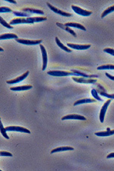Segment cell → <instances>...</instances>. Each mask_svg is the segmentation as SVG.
<instances>
[{
  "label": "cell",
  "mask_w": 114,
  "mask_h": 171,
  "mask_svg": "<svg viewBox=\"0 0 114 171\" xmlns=\"http://www.w3.org/2000/svg\"><path fill=\"white\" fill-rule=\"evenodd\" d=\"M47 19V18L44 17V16H36V17H29V18H16L9 22L11 26L13 25H17V24H33L34 22H41V21H45Z\"/></svg>",
  "instance_id": "6da1fadb"
},
{
  "label": "cell",
  "mask_w": 114,
  "mask_h": 171,
  "mask_svg": "<svg viewBox=\"0 0 114 171\" xmlns=\"http://www.w3.org/2000/svg\"><path fill=\"white\" fill-rule=\"evenodd\" d=\"M47 74L51 76L54 77H67V76H78L77 74L72 71H60V70H51L47 72Z\"/></svg>",
  "instance_id": "7a4b0ae2"
},
{
  "label": "cell",
  "mask_w": 114,
  "mask_h": 171,
  "mask_svg": "<svg viewBox=\"0 0 114 171\" xmlns=\"http://www.w3.org/2000/svg\"><path fill=\"white\" fill-rule=\"evenodd\" d=\"M72 9L77 14L81 15L83 16H90V15L92 14V11H87V10H84L82 8H79L78 6H75V5H72Z\"/></svg>",
  "instance_id": "3957f363"
},
{
  "label": "cell",
  "mask_w": 114,
  "mask_h": 171,
  "mask_svg": "<svg viewBox=\"0 0 114 171\" xmlns=\"http://www.w3.org/2000/svg\"><path fill=\"white\" fill-rule=\"evenodd\" d=\"M46 5H47V6L49 7V8H50L52 11H53V12H54V13L60 15V16H67V17H70V16H72V14L70 13H67V12H65V11H61V10L58 9V8H55L54 6H53L52 5H51L49 2H46Z\"/></svg>",
  "instance_id": "277c9868"
},
{
  "label": "cell",
  "mask_w": 114,
  "mask_h": 171,
  "mask_svg": "<svg viewBox=\"0 0 114 171\" xmlns=\"http://www.w3.org/2000/svg\"><path fill=\"white\" fill-rule=\"evenodd\" d=\"M40 49H41V53H42V58H43V67H42V70L44 71L46 70V67H47V63H48V57H47V52H46V50L44 46L42 44H40Z\"/></svg>",
  "instance_id": "5b68a950"
},
{
  "label": "cell",
  "mask_w": 114,
  "mask_h": 171,
  "mask_svg": "<svg viewBox=\"0 0 114 171\" xmlns=\"http://www.w3.org/2000/svg\"><path fill=\"white\" fill-rule=\"evenodd\" d=\"M16 41L21 44L28 45V46H34V45L41 44L42 40H23V39H16Z\"/></svg>",
  "instance_id": "8992f818"
},
{
  "label": "cell",
  "mask_w": 114,
  "mask_h": 171,
  "mask_svg": "<svg viewBox=\"0 0 114 171\" xmlns=\"http://www.w3.org/2000/svg\"><path fill=\"white\" fill-rule=\"evenodd\" d=\"M6 131H14V132H19V133H25L30 134V130L28 129L25 128V127H14V126H11V127H5Z\"/></svg>",
  "instance_id": "52a82bcc"
},
{
  "label": "cell",
  "mask_w": 114,
  "mask_h": 171,
  "mask_svg": "<svg viewBox=\"0 0 114 171\" xmlns=\"http://www.w3.org/2000/svg\"><path fill=\"white\" fill-rule=\"evenodd\" d=\"M110 102H111V100H107V101L105 103V104L102 106V108H101V109L100 115H99V118H100V121H101V123H103L104 122V120H105V114H106L107 109H108V106H109L110 103Z\"/></svg>",
  "instance_id": "ba28073f"
},
{
  "label": "cell",
  "mask_w": 114,
  "mask_h": 171,
  "mask_svg": "<svg viewBox=\"0 0 114 171\" xmlns=\"http://www.w3.org/2000/svg\"><path fill=\"white\" fill-rule=\"evenodd\" d=\"M29 75V71H25L23 75H22L21 76L17 77V78H16L15 79L11 80V81H7V83L8 84H14V83H19V82H22V81H24L25 78H27L28 75Z\"/></svg>",
  "instance_id": "9c48e42d"
},
{
  "label": "cell",
  "mask_w": 114,
  "mask_h": 171,
  "mask_svg": "<svg viewBox=\"0 0 114 171\" xmlns=\"http://www.w3.org/2000/svg\"><path fill=\"white\" fill-rule=\"evenodd\" d=\"M72 80L74 81L77 83H90V84H94L97 82L96 80L95 79H87V78H75V77H73Z\"/></svg>",
  "instance_id": "30bf717a"
},
{
  "label": "cell",
  "mask_w": 114,
  "mask_h": 171,
  "mask_svg": "<svg viewBox=\"0 0 114 171\" xmlns=\"http://www.w3.org/2000/svg\"><path fill=\"white\" fill-rule=\"evenodd\" d=\"M62 120H86L87 118H84V116L79 115H66L64 117L61 118Z\"/></svg>",
  "instance_id": "8fae6325"
},
{
  "label": "cell",
  "mask_w": 114,
  "mask_h": 171,
  "mask_svg": "<svg viewBox=\"0 0 114 171\" xmlns=\"http://www.w3.org/2000/svg\"><path fill=\"white\" fill-rule=\"evenodd\" d=\"M67 46L70 47L71 48L76 50H86L90 48V45H77V44H72V43H68Z\"/></svg>",
  "instance_id": "7c38bea8"
},
{
  "label": "cell",
  "mask_w": 114,
  "mask_h": 171,
  "mask_svg": "<svg viewBox=\"0 0 114 171\" xmlns=\"http://www.w3.org/2000/svg\"><path fill=\"white\" fill-rule=\"evenodd\" d=\"M71 71H72V72L75 73V74H77V75H78V76H81V78H87V79H92V78H98V76L97 75H87V74H85V73L82 72V71H79V70H75V69H72Z\"/></svg>",
  "instance_id": "4fadbf2b"
},
{
  "label": "cell",
  "mask_w": 114,
  "mask_h": 171,
  "mask_svg": "<svg viewBox=\"0 0 114 171\" xmlns=\"http://www.w3.org/2000/svg\"><path fill=\"white\" fill-rule=\"evenodd\" d=\"M114 134V130H111L110 128L107 129L106 131L105 132H98V133H95V135L97 136L100 137H105V136H110Z\"/></svg>",
  "instance_id": "5bb4252c"
},
{
  "label": "cell",
  "mask_w": 114,
  "mask_h": 171,
  "mask_svg": "<svg viewBox=\"0 0 114 171\" xmlns=\"http://www.w3.org/2000/svg\"><path fill=\"white\" fill-rule=\"evenodd\" d=\"M66 26H67V27H72V28H78V29H81V30H83V31H86L87 29H86V28L84 27V26H82L81 24H79L78 23V22H67V23L64 24Z\"/></svg>",
  "instance_id": "9a60e30c"
},
{
  "label": "cell",
  "mask_w": 114,
  "mask_h": 171,
  "mask_svg": "<svg viewBox=\"0 0 114 171\" xmlns=\"http://www.w3.org/2000/svg\"><path fill=\"white\" fill-rule=\"evenodd\" d=\"M21 11H24V12H26V13H28V14H41V15L44 14V12H43V11H41V10H37V9H34V8H23V9H22Z\"/></svg>",
  "instance_id": "2e32d148"
},
{
  "label": "cell",
  "mask_w": 114,
  "mask_h": 171,
  "mask_svg": "<svg viewBox=\"0 0 114 171\" xmlns=\"http://www.w3.org/2000/svg\"><path fill=\"white\" fill-rule=\"evenodd\" d=\"M56 25H57V26H58V27H60V28H63V30L67 31V32H69V33H70L71 34H72V36H75V37H76V36H77V35H76L75 32L73 30H72V29L70 28V27H67V26H66L65 25H64V24L60 23V22H57V23H56Z\"/></svg>",
  "instance_id": "e0dca14e"
},
{
  "label": "cell",
  "mask_w": 114,
  "mask_h": 171,
  "mask_svg": "<svg viewBox=\"0 0 114 171\" xmlns=\"http://www.w3.org/2000/svg\"><path fill=\"white\" fill-rule=\"evenodd\" d=\"M96 101V100L95 99H90V98H85V99H81V100H78L77 101H75L74 103V106H78L80 104H84V103H94V102Z\"/></svg>",
  "instance_id": "ac0fdd59"
},
{
  "label": "cell",
  "mask_w": 114,
  "mask_h": 171,
  "mask_svg": "<svg viewBox=\"0 0 114 171\" xmlns=\"http://www.w3.org/2000/svg\"><path fill=\"white\" fill-rule=\"evenodd\" d=\"M13 14L16 16H19V18H29V17H32V14H28L26 12H24V11H13Z\"/></svg>",
  "instance_id": "d6986e66"
},
{
  "label": "cell",
  "mask_w": 114,
  "mask_h": 171,
  "mask_svg": "<svg viewBox=\"0 0 114 171\" xmlns=\"http://www.w3.org/2000/svg\"><path fill=\"white\" fill-rule=\"evenodd\" d=\"M32 88V85H26V86H16V87H11L10 88L11 91H25L29 90Z\"/></svg>",
  "instance_id": "ffe728a7"
},
{
  "label": "cell",
  "mask_w": 114,
  "mask_h": 171,
  "mask_svg": "<svg viewBox=\"0 0 114 171\" xmlns=\"http://www.w3.org/2000/svg\"><path fill=\"white\" fill-rule=\"evenodd\" d=\"M1 40H8V39H18V36L15 33H3L0 36Z\"/></svg>",
  "instance_id": "44dd1931"
},
{
  "label": "cell",
  "mask_w": 114,
  "mask_h": 171,
  "mask_svg": "<svg viewBox=\"0 0 114 171\" xmlns=\"http://www.w3.org/2000/svg\"><path fill=\"white\" fill-rule=\"evenodd\" d=\"M55 42H56V43H57V46H58L59 47L61 48V49H63V51H67V52H69V53L72 52V50L70 49V48H67V46H64V45H63V43L60 42V40H59L58 37H57V36L55 37Z\"/></svg>",
  "instance_id": "7402d4cb"
},
{
  "label": "cell",
  "mask_w": 114,
  "mask_h": 171,
  "mask_svg": "<svg viewBox=\"0 0 114 171\" xmlns=\"http://www.w3.org/2000/svg\"><path fill=\"white\" fill-rule=\"evenodd\" d=\"M74 148L71 147H57L55 149L52 150L51 151V153H54V152H63V151H67V150H73Z\"/></svg>",
  "instance_id": "603a6c76"
},
{
  "label": "cell",
  "mask_w": 114,
  "mask_h": 171,
  "mask_svg": "<svg viewBox=\"0 0 114 171\" xmlns=\"http://www.w3.org/2000/svg\"><path fill=\"white\" fill-rule=\"evenodd\" d=\"M98 70H114V65L112 64H107V65L101 66L97 68Z\"/></svg>",
  "instance_id": "cb8c5ba5"
},
{
  "label": "cell",
  "mask_w": 114,
  "mask_h": 171,
  "mask_svg": "<svg viewBox=\"0 0 114 171\" xmlns=\"http://www.w3.org/2000/svg\"><path fill=\"white\" fill-rule=\"evenodd\" d=\"M113 11H114V5H112V6L109 7L108 8H107L105 11H104V12L102 13V14H101V17L104 18L105 16H106L107 15L109 14H110V13H112V12H113Z\"/></svg>",
  "instance_id": "d4e9b609"
},
{
  "label": "cell",
  "mask_w": 114,
  "mask_h": 171,
  "mask_svg": "<svg viewBox=\"0 0 114 171\" xmlns=\"http://www.w3.org/2000/svg\"><path fill=\"white\" fill-rule=\"evenodd\" d=\"M97 92L101 95V96L106 97V98H108L110 99H114V94H108L106 92H103V91H100V90H97Z\"/></svg>",
  "instance_id": "484cf974"
},
{
  "label": "cell",
  "mask_w": 114,
  "mask_h": 171,
  "mask_svg": "<svg viewBox=\"0 0 114 171\" xmlns=\"http://www.w3.org/2000/svg\"><path fill=\"white\" fill-rule=\"evenodd\" d=\"M0 127H1V134H2V135H3L4 137H5V138H7V139H9V137H8V135H7V133H6V130H5V127H3V124H2V122H0Z\"/></svg>",
  "instance_id": "4316f807"
},
{
  "label": "cell",
  "mask_w": 114,
  "mask_h": 171,
  "mask_svg": "<svg viewBox=\"0 0 114 171\" xmlns=\"http://www.w3.org/2000/svg\"><path fill=\"white\" fill-rule=\"evenodd\" d=\"M0 22H1V24H2V25L4 26V27H6L7 28H9V29L14 28H13V26H11L10 24L7 23L6 21L4 20V19L2 17H0Z\"/></svg>",
  "instance_id": "83f0119b"
},
{
  "label": "cell",
  "mask_w": 114,
  "mask_h": 171,
  "mask_svg": "<svg viewBox=\"0 0 114 171\" xmlns=\"http://www.w3.org/2000/svg\"><path fill=\"white\" fill-rule=\"evenodd\" d=\"M91 93H92V95L94 97V98L96 99V100H99V101H102V99L100 98L99 96H98V92H97L96 89H92V91H91Z\"/></svg>",
  "instance_id": "f1b7e54d"
},
{
  "label": "cell",
  "mask_w": 114,
  "mask_h": 171,
  "mask_svg": "<svg viewBox=\"0 0 114 171\" xmlns=\"http://www.w3.org/2000/svg\"><path fill=\"white\" fill-rule=\"evenodd\" d=\"M11 12H13V11L10 8L2 7V8H0V13H11Z\"/></svg>",
  "instance_id": "f546056e"
},
{
  "label": "cell",
  "mask_w": 114,
  "mask_h": 171,
  "mask_svg": "<svg viewBox=\"0 0 114 171\" xmlns=\"http://www.w3.org/2000/svg\"><path fill=\"white\" fill-rule=\"evenodd\" d=\"M104 52H106L108 53V54H111V55L114 56V49H113V48H105V49H104Z\"/></svg>",
  "instance_id": "4dcf8cb0"
},
{
  "label": "cell",
  "mask_w": 114,
  "mask_h": 171,
  "mask_svg": "<svg viewBox=\"0 0 114 171\" xmlns=\"http://www.w3.org/2000/svg\"><path fill=\"white\" fill-rule=\"evenodd\" d=\"M0 155L1 156H12V153L9 152H6V151H1L0 152Z\"/></svg>",
  "instance_id": "1f68e13d"
},
{
  "label": "cell",
  "mask_w": 114,
  "mask_h": 171,
  "mask_svg": "<svg viewBox=\"0 0 114 171\" xmlns=\"http://www.w3.org/2000/svg\"><path fill=\"white\" fill-rule=\"evenodd\" d=\"M105 75H106L107 77H108L109 79H110V80H112V81H114V76H112L111 75H110V74H108V72H106L105 73Z\"/></svg>",
  "instance_id": "d6a6232c"
},
{
  "label": "cell",
  "mask_w": 114,
  "mask_h": 171,
  "mask_svg": "<svg viewBox=\"0 0 114 171\" xmlns=\"http://www.w3.org/2000/svg\"><path fill=\"white\" fill-rule=\"evenodd\" d=\"M107 158H114V152H111V153H110L109 155L107 156Z\"/></svg>",
  "instance_id": "836d02e7"
},
{
  "label": "cell",
  "mask_w": 114,
  "mask_h": 171,
  "mask_svg": "<svg viewBox=\"0 0 114 171\" xmlns=\"http://www.w3.org/2000/svg\"><path fill=\"white\" fill-rule=\"evenodd\" d=\"M6 2H10V3H13V4H16V1H14V0H5Z\"/></svg>",
  "instance_id": "e575fe53"
},
{
  "label": "cell",
  "mask_w": 114,
  "mask_h": 171,
  "mask_svg": "<svg viewBox=\"0 0 114 171\" xmlns=\"http://www.w3.org/2000/svg\"><path fill=\"white\" fill-rule=\"evenodd\" d=\"M0 51H4V49H3V48H0Z\"/></svg>",
  "instance_id": "d590c367"
},
{
  "label": "cell",
  "mask_w": 114,
  "mask_h": 171,
  "mask_svg": "<svg viewBox=\"0 0 114 171\" xmlns=\"http://www.w3.org/2000/svg\"><path fill=\"white\" fill-rule=\"evenodd\" d=\"M0 171H2V170H0Z\"/></svg>",
  "instance_id": "8d00e7d4"
}]
</instances>
